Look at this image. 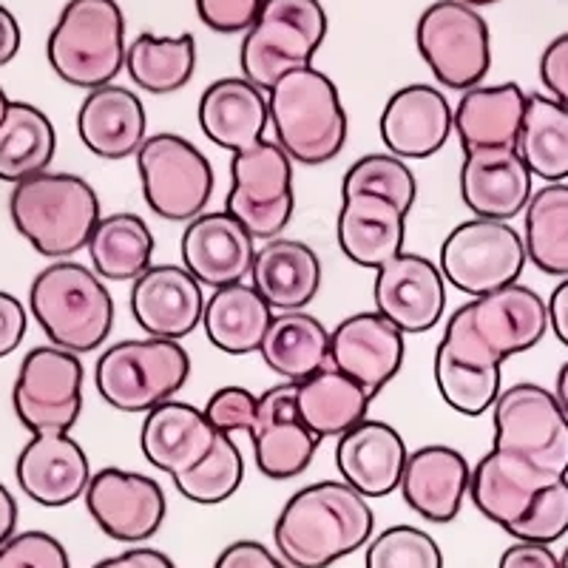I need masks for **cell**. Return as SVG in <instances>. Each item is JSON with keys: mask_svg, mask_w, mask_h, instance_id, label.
I'll use <instances>...</instances> for the list:
<instances>
[{"mask_svg": "<svg viewBox=\"0 0 568 568\" xmlns=\"http://www.w3.org/2000/svg\"><path fill=\"white\" fill-rule=\"evenodd\" d=\"M373 531L369 497L344 480H318L284 504L273 526V542L287 566L327 568L364 549Z\"/></svg>", "mask_w": 568, "mask_h": 568, "instance_id": "obj_1", "label": "cell"}, {"mask_svg": "<svg viewBox=\"0 0 568 568\" xmlns=\"http://www.w3.org/2000/svg\"><path fill=\"white\" fill-rule=\"evenodd\" d=\"M549 329V304L526 284H509L460 304L446 322L440 353L469 367L500 369L506 358L529 353Z\"/></svg>", "mask_w": 568, "mask_h": 568, "instance_id": "obj_2", "label": "cell"}, {"mask_svg": "<svg viewBox=\"0 0 568 568\" xmlns=\"http://www.w3.org/2000/svg\"><path fill=\"white\" fill-rule=\"evenodd\" d=\"M9 216L20 236L45 258H69L89 247L103 220L98 191L83 176L52 171L14 185Z\"/></svg>", "mask_w": 568, "mask_h": 568, "instance_id": "obj_3", "label": "cell"}, {"mask_svg": "<svg viewBox=\"0 0 568 568\" xmlns=\"http://www.w3.org/2000/svg\"><path fill=\"white\" fill-rule=\"evenodd\" d=\"M267 105L276 142L293 162L324 165L347 145V111L336 83L324 71L307 65L284 74L267 91Z\"/></svg>", "mask_w": 568, "mask_h": 568, "instance_id": "obj_4", "label": "cell"}, {"mask_svg": "<svg viewBox=\"0 0 568 568\" xmlns=\"http://www.w3.org/2000/svg\"><path fill=\"white\" fill-rule=\"evenodd\" d=\"M29 307L54 347L94 353L114 327V298L80 262H54L34 276Z\"/></svg>", "mask_w": 568, "mask_h": 568, "instance_id": "obj_5", "label": "cell"}, {"mask_svg": "<svg viewBox=\"0 0 568 568\" xmlns=\"http://www.w3.org/2000/svg\"><path fill=\"white\" fill-rule=\"evenodd\" d=\"M45 54L54 74L78 89H103L125 69V14L116 0H69Z\"/></svg>", "mask_w": 568, "mask_h": 568, "instance_id": "obj_6", "label": "cell"}, {"mask_svg": "<svg viewBox=\"0 0 568 568\" xmlns=\"http://www.w3.org/2000/svg\"><path fill=\"white\" fill-rule=\"evenodd\" d=\"M322 0H265L240 49L242 78L271 91L284 74L313 65L327 38Z\"/></svg>", "mask_w": 568, "mask_h": 568, "instance_id": "obj_7", "label": "cell"}, {"mask_svg": "<svg viewBox=\"0 0 568 568\" xmlns=\"http://www.w3.org/2000/svg\"><path fill=\"white\" fill-rule=\"evenodd\" d=\"M191 378V355L169 338H129L98 358L100 398L120 413H151L174 398Z\"/></svg>", "mask_w": 568, "mask_h": 568, "instance_id": "obj_8", "label": "cell"}, {"mask_svg": "<svg viewBox=\"0 0 568 568\" xmlns=\"http://www.w3.org/2000/svg\"><path fill=\"white\" fill-rule=\"evenodd\" d=\"M415 45L440 85L469 91L491 65L489 23L464 0H435L415 27Z\"/></svg>", "mask_w": 568, "mask_h": 568, "instance_id": "obj_9", "label": "cell"}, {"mask_svg": "<svg viewBox=\"0 0 568 568\" xmlns=\"http://www.w3.org/2000/svg\"><path fill=\"white\" fill-rule=\"evenodd\" d=\"M142 196L160 220L191 222L213 196V169L194 142L180 134H154L136 151Z\"/></svg>", "mask_w": 568, "mask_h": 568, "instance_id": "obj_10", "label": "cell"}, {"mask_svg": "<svg viewBox=\"0 0 568 568\" xmlns=\"http://www.w3.org/2000/svg\"><path fill=\"white\" fill-rule=\"evenodd\" d=\"M231 194L225 211L247 227L253 240H278L296 211L293 160L276 140H262L253 149L233 154Z\"/></svg>", "mask_w": 568, "mask_h": 568, "instance_id": "obj_11", "label": "cell"}, {"mask_svg": "<svg viewBox=\"0 0 568 568\" xmlns=\"http://www.w3.org/2000/svg\"><path fill=\"white\" fill-rule=\"evenodd\" d=\"M526 262L524 236L509 222L475 216L446 236L438 267L446 284L475 298L517 284Z\"/></svg>", "mask_w": 568, "mask_h": 568, "instance_id": "obj_12", "label": "cell"}, {"mask_svg": "<svg viewBox=\"0 0 568 568\" xmlns=\"http://www.w3.org/2000/svg\"><path fill=\"white\" fill-rule=\"evenodd\" d=\"M495 449L568 478V415L540 384H515L491 407Z\"/></svg>", "mask_w": 568, "mask_h": 568, "instance_id": "obj_13", "label": "cell"}, {"mask_svg": "<svg viewBox=\"0 0 568 568\" xmlns=\"http://www.w3.org/2000/svg\"><path fill=\"white\" fill-rule=\"evenodd\" d=\"M14 415L29 433H69L83 413V364L78 353L45 344L29 349L12 389Z\"/></svg>", "mask_w": 568, "mask_h": 568, "instance_id": "obj_14", "label": "cell"}, {"mask_svg": "<svg viewBox=\"0 0 568 568\" xmlns=\"http://www.w3.org/2000/svg\"><path fill=\"white\" fill-rule=\"evenodd\" d=\"M85 509L103 535L120 542H145L162 529L169 515L165 491L149 475L105 466L91 475Z\"/></svg>", "mask_w": 568, "mask_h": 568, "instance_id": "obj_15", "label": "cell"}, {"mask_svg": "<svg viewBox=\"0 0 568 568\" xmlns=\"http://www.w3.org/2000/svg\"><path fill=\"white\" fill-rule=\"evenodd\" d=\"M298 384L287 382L258 395L256 420L251 426L253 458L271 480H293L313 464L318 435L304 424L296 407Z\"/></svg>", "mask_w": 568, "mask_h": 568, "instance_id": "obj_16", "label": "cell"}, {"mask_svg": "<svg viewBox=\"0 0 568 568\" xmlns=\"http://www.w3.org/2000/svg\"><path fill=\"white\" fill-rule=\"evenodd\" d=\"M375 313L400 333H426L440 322L446 307V278L433 258L404 253L375 271Z\"/></svg>", "mask_w": 568, "mask_h": 568, "instance_id": "obj_17", "label": "cell"}, {"mask_svg": "<svg viewBox=\"0 0 568 568\" xmlns=\"http://www.w3.org/2000/svg\"><path fill=\"white\" fill-rule=\"evenodd\" d=\"M329 367L342 369L378 398L404 367V333L382 313H355L329 329Z\"/></svg>", "mask_w": 568, "mask_h": 568, "instance_id": "obj_18", "label": "cell"}, {"mask_svg": "<svg viewBox=\"0 0 568 568\" xmlns=\"http://www.w3.org/2000/svg\"><path fill=\"white\" fill-rule=\"evenodd\" d=\"M560 480L566 478L491 446V453L471 466L469 497L486 520L509 531L517 520H524L537 497Z\"/></svg>", "mask_w": 568, "mask_h": 568, "instance_id": "obj_19", "label": "cell"}, {"mask_svg": "<svg viewBox=\"0 0 568 568\" xmlns=\"http://www.w3.org/2000/svg\"><path fill=\"white\" fill-rule=\"evenodd\" d=\"M205 302L202 284L182 265H151L131 287V313L151 338L191 336L202 324Z\"/></svg>", "mask_w": 568, "mask_h": 568, "instance_id": "obj_20", "label": "cell"}, {"mask_svg": "<svg viewBox=\"0 0 568 568\" xmlns=\"http://www.w3.org/2000/svg\"><path fill=\"white\" fill-rule=\"evenodd\" d=\"M182 267L213 291L245 282L256 258V240L233 213H202L182 233Z\"/></svg>", "mask_w": 568, "mask_h": 568, "instance_id": "obj_21", "label": "cell"}, {"mask_svg": "<svg viewBox=\"0 0 568 568\" xmlns=\"http://www.w3.org/2000/svg\"><path fill=\"white\" fill-rule=\"evenodd\" d=\"M535 174L517 149L464 151L460 200L480 220L509 222L526 211Z\"/></svg>", "mask_w": 568, "mask_h": 568, "instance_id": "obj_22", "label": "cell"}, {"mask_svg": "<svg viewBox=\"0 0 568 568\" xmlns=\"http://www.w3.org/2000/svg\"><path fill=\"white\" fill-rule=\"evenodd\" d=\"M14 478L34 504L60 509L85 495L91 464L83 446L69 433H38L20 449Z\"/></svg>", "mask_w": 568, "mask_h": 568, "instance_id": "obj_23", "label": "cell"}, {"mask_svg": "<svg viewBox=\"0 0 568 568\" xmlns=\"http://www.w3.org/2000/svg\"><path fill=\"white\" fill-rule=\"evenodd\" d=\"M455 109L435 85H404L382 111V140L400 160H426L438 154L453 134Z\"/></svg>", "mask_w": 568, "mask_h": 568, "instance_id": "obj_24", "label": "cell"}, {"mask_svg": "<svg viewBox=\"0 0 568 568\" xmlns=\"http://www.w3.org/2000/svg\"><path fill=\"white\" fill-rule=\"evenodd\" d=\"M471 466L458 449L444 444L420 446L409 453L400 495L409 509L429 524H453L469 495Z\"/></svg>", "mask_w": 568, "mask_h": 568, "instance_id": "obj_25", "label": "cell"}, {"mask_svg": "<svg viewBox=\"0 0 568 568\" xmlns=\"http://www.w3.org/2000/svg\"><path fill=\"white\" fill-rule=\"evenodd\" d=\"M407 458L409 449L400 433L384 420L364 418L336 444V466L342 480L364 497H387L400 489Z\"/></svg>", "mask_w": 568, "mask_h": 568, "instance_id": "obj_26", "label": "cell"}, {"mask_svg": "<svg viewBox=\"0 0 568 568\" xmlns=\"http://www.w3.org/2000/svg\"><path fill=\"white\" fill-rule=\"evenodd\" d=\"M271 125L267 91L245 78L213 80L200 100V129L213 145L240 154L265 140Z\"/></svg>", "mask_w": 568, "mask_h": 568, "instance_id": "obj_27", "label": "cell"}, {"mask_svg": "<svg viewBox=\"0 0 568 568\" xmlns=\"http://www.w3.org/2000/svg\"><path fill=\"white\" fill-rule=\"evenodd\" d=\"M216 429L205 413L182 400H165L145 413L140 429V449L154 469L171 478L194 469L216 444Z\"/></svg>", "mask_w": 568, "mask_h": 568, "instance_id": "obj_28", "label": "cell"}, {"mask_svg": "<svg viewBox=\"0 0 568 568\" xmlns=\"http://www.w3.org/2000/svg\"><path fill=\"white\" fill-rule=\"evenodd\" d=\"M78 131L85 149L103 160L136 156L149 140V114L131 89L103 85L89 91L78 114Z\"/></svg>", "mask_w": 568, "mask_h": 568, "instance_id": "obj_29", "label": "cell"}, {"mask_svg": "<svg viewBox=\"0 0 568 568\" xmlns=\"http://www.w3.org/2000/svg\"><path fill=\"white\" fill-rule=\"evenodd\" d=\"M338 247L358 267H384L404 251L407 213L384 196L349 194L338 211Z\"/></svg>", "mask_w": 568, "mask_h": 568, "instance_id": "obj_30", "label": "cell"}, {"mask_svg": "<svg viewBox=\"0 0 568 568\" xmlns=\"http://www.w3.org/2000/svg\"><path fill=\"white\" fill-rule=\"evenodd\" d=\"M322 258L298 240H271L253 258V287L273 313L304 311L322 291Z\"/></svg>", "mask_w": 568, "mask_h": 568, "instance_id": "obj_31", "label": "cell"}, {"mask_svg": "<svg viewBox=\"0 0 568 568\" xmlns=\"http://www.w3.org/2000/svg\"><path fill=\"white\" fill-rule=\"evenodd\" d=\"M526 116V91L517 83L475 85L455 105V131L464 151L517 149Z\"/></svg>", "mask_w": 568, "mask_h": 568, "instance_id": "obj_32", "label": "cell"}, {"mask_svg": "<svg viewBox=\"0 0 568 568\" xmlns=\"http://www.w3.org/2000/svg\"><path fill=\"white\" fill-rule=\"evenodd\" d=\"M273 322V307L253 284H227L205 302L202 327L207 342L227 355L258 353Z\"/></svg>", "mask_w": 568, "mask_h": 568, "instance_id": "obj_33", "label": "cell"}, {"mask_svg": "<svg viewBox=\"0 0 568 568\" xmlns=\"http://www.w3.org/2000/svg\"><path fill=\"white\" fill-rule=\"evenodd\" d=\"M373 400L362 384L336 367H324L296 389L298 415L318 435V440L342 438L353 426L362 424Z\"/></svg>", "mask_w": 568, "mask_h": 568, "instance_id": "obj_34", "label": "cell"}, {"mask_svg": "<svg viewBox=\"0 0 568 568\" xmlns=\"http://www.w3.org/2000/svg\"><path fill=\"white\" fill-rule=\"evenodd\" d=\"M258 355L273 373L302 384L329 367V329L304 311L276 313Z\"/></svg>", "mask_w": 568, "mask_h": 568, "instance_id": "obj_35", "label": "cell"}, {"mask_svg": "<svg viewBox=\"0 0 568 568\" xmlns=\"http://www.w3.org/2000/svg\"><path fill=\"white\" fill-rule=\"evenodd\" d=\"M58 151L52 120L32 103L12 100L0 120V180L27 182L45 174Z\"/></svg>", "mask_w": 568, "mask_h": 568, "instance_id": "obj_36", "label": "cell"}, {"mask_svg": "<svg viewBox=\"0 0 568 568\" xmlns=\"http://www.w3.org/2000/svg\"><path fill=\"white\" fill-rule=\"evenodd\" d=\"M89 253L100 278L134 282L151 267L154 233L149 222L136 213H111V216H103L91 233Z\"/></svg>", "mask_w": 568, "mask_h": 568, "instance_id": "obj_37", "label": "cell"}, {"mask_svg": "<svg viewBox=\"0 0 568 568\" xmlns=\"http://www.w3.org/2000/svg\"><path fill=\"white\" fill-rule=\"evenodd\" d=\"M517 151L535 176L568 180V109L549 94H526V116Z\"/></svg>", "mask_w": 568, "mask_h": 568, "instance_id": "obj_38", "label": "cell"}, {"mask_svg": "<svg viewBox=\"0 0 568 568\" xmlns=\"http://www.w3.org/2000/svg\"><path fill=\"white\" fill-rule=\"evenodd\" d=\"M131 80L149 94H174L185 89L196 71V40L194 34L160 38L154 32H142L129 45L125 58Z\"/></svg>", "mask_w": 568, "mask_h": 568, "instance_id": "obj_39", "label": "cell"}, {"mask_svg": "<svg viewBox=\"0 0 568 568\" xmlns=\"http://www.w3.org/2000/svg\"><path fill=\"white\" fill-rule=\"evenodd\" d=\"M526 256L537 271L568 278V185L549 182L526 205Z\"/></svg>", "mask_w": 568, "mask_h": 568, "instance_id": "obj_40", "label": "cell"}, {"mask_svg": "<svg viewBox=\"0 0 568 568\" xmlns=\"http://www.w3.org/2000/svg\"><path fill=\"white\" fill-rule=\"evenodd\" d=\"M245 480V460L240 444H233V435H216V444L202 464L176 475L174 486L182 497L200 506L225 504L227 497L240 491Z\"/></svg>", "mask_w": 568, "mask_h": 568, "instance_id": "obj_41", "label": "cell"}, {"mask_svg": "<svg viewBox=\"0 0 568 568\" xmlns=\"http://www.w3.org/2000/svg\"><path fill=\"white\" fill-rule=\"evenodd\" d=\"M342 194H375L398 205L400 211H413L418 200V180L409 165L395 154H367L349 165L344 174Z\"/></svg>", "mask_w": 568, "mask_h": 568, "instance_id": "obj_42", "label": "cell"}, {"mask_svg": "<svg viewBox=\"0 0 568 568\" xmlns=\"http://www.w3.org/2000/svg\"><path fill=\"white\" fill-rule=\"evenodd\" d=\"M435 384L440 398L460 415H484L495 407L500 389V369H480L460 364L446 353L435 349Z\"/></svg>", "mask_w": 568, "mask_h": 568, "instance_id": "obj_43", "label": "cell"}, {"mask_svg": "<svg viewBox=\"0 0 568 568\" xmlns=\"http://www.w3.org/2000/svg\"><path fill=\"white\" fill-rule=\"evenodd\" d=\"M364 568H444V551L424 529L389 526L367 542Z\"/></svg>", "mask_w": 568, "mask_h": 568, "instance_id": "obj_44", "label": "cell"}, {"mask_svg": "<svg viewBox=\"0 0 568 568\" xmlns=\"http://www.w3.org/2000/svg\"><path fill=\"white\" fill-rule=\"evenodd\" d=\"M506 535L524 542H542V546H551L562 535H568V478L542 491L524 520H517Z\"/></svg>", "mask_w": 568, "mask_h": 568, "instance_id": "obj_45", "label": "cell"}, {"mask_svg": "<svg viewBox=\"0 0 568 568\" xmlns=\"http://www.w3.org/2000/svg\"><path fill=\"white\" fill-rule=\"evenodd\" d=\"M0 568H71V560L49 531H20L0 546Z\"/></svg>", "mask_w": 568, "mask_h": 568, "instance_id": "obj_46", "label": "cell"}, {"mask_svg": "<svg viewBox=\"0 0 568 568\" xmlns=\"http://www.w3.org/2000/svg\"><path fill=\"white\" fill-rule=\"evenodd\" d=\"M258 398L245 387H222L207 398L205 418L222 435L233 433H251L253 420H256Z\"/></svg>", "mask_w": 568, "mask_h": 568, "instance_id": "obj_47", "label": "cell"}, {"mask_svg": "<svg viewBox=\"0 0 568 568\" xmlns=\"http://www.w3.org/2000/svg\"><path fill=\"white\" fill-rule=\"evenodd\" d=\"M265 0H196V14L211 32L245 34L256 23Z\"/></svg>", "mask_w": 568, "mask_h": 568, "instance_id": "obj_48", "label": "cell"}, {"mask_svg": "<svg viewBox=\"0 0 568 568\" xmlns=\"http://www.w3.org/2000/svg\"><path fill=\"white\" fill-rule=\"evenodd\" d=\"M540 80L549 91V98L568 109V32L557 34L540 58Z\"/></svg>", "mask_w": 568, "mask_h": 568, "instance_id": "obj_49", "label": "cell"}, {"mask_svg": "<svg viewBox=\"0 0 568 568\" xmlns=\"http://www.w3.org/2000/svg\"><path fill=\"white\" fill-rule=\"evenodd\" d=\"M213 568H293L256 540H236L220 551Z\"/></svg>", "mask_w": 568, "mask_h": 568, "instance_id": "obj_50", "label": "cell"}, {"mask_svg": "<svg viewBox=\"0 0 568 568\" xmlns=\"http://www.w3.org/2000/svg\"><path fill=\"white\" fill-rule=\"evenodd\" d=\"M27 307L20 304V298L0 291V358H7L20 347L27 336Z\"/></svg>", "mask_w": 568, "mask_h": 568, "instance_id": "obj_51", "label": "cell"}, {"mask_svg": "<svg viewBox=\"0 0 568 568\" xmlns=\"http://www.w3.org/2000/svg\"><path fill=\"white\" fill-rule=\"evenodd\" d=\"M497 568H562L560 557L549 549V546H542V542H524L517 540L515 546L500 555V562Z\"/></svg>", "mask_w": 568, "mask_h": 568, "instance_id": "obj_52", "label": "cell"}, {"mask_svg": "<svg viewBox=\"0 0 568 568\" xmlns=\"http://www.w3.org/2000/svg\"><path fill=\"white\" fill-rule=\"evenodd\" d=\"M91 568H176L174 560H171L165 551H156V549H129L123 555H114V557H105L100 560L98 566Z\"/></svg>", "mask_w": 568, "mask_h": 568, "instance_id": "obj_53", "label": "cell"}, {"mask_svg": "<svg viewBox=\"0 0 568 568\" xmlns=\"http://www.w3.org/2000/svg\"><path fill=\"white\" fill-rule=\"evenodd\" d=\"M549 327L562 347H568V278L555 287L549 302Z\"/></svg>", "mask_w": 568, "mask_h": 568, "instance_id": "obj_54", "label": "cell"}, {"mask_svg": "<svg viewBox=\"0 0 568 568\" xmlns=\"http://www.w3.org/2000/svg\"><path fill=\"white\" fill-rule=\"evenodd\" d=\"M20 52V27L7 7H0V65L12 63Z\"/></svg>", "mask_w": 568, "mask_h": 568, "instance_id": "obj_55", "label": "cell"}, {"mask_svg": "<svg viewBox=\"0 0 568 568\" xmlns=\"http://www.w3.org/2000/svg\"><path fill=\"white\" fill-rule=\"evenodd\" d=\"M18 500L12 497V491L0 484V546L9 540V537L18 535Z\"/></svg>", "mask_w": 568, "mask_h": 568, "instance_id": "obj_56", "label": "cell"}, {"mask_svg": "<svg viewBox=\"0 0 568 568\" xmlns=\"http://www.w3.org/2000/svg\"><path fill=\"white\" fill-rule=\"evenodd\" d=\"M555 395H557V400H560V407L566 409V415H568V362L562 364V367H560V373H557V382H555Z\"/></svg>", "mask_w": 568, "mask_h": 568, "instance_id": "obj_57", "label": "cell"}, {"mask_svg": "<svg viewBox=\"0 0 568 568\" xmlns=\"http://www.w3.org/2000/svg\"><path fill=\"white\" fill-rule=\"evenodd\" d=\"M9 103H12V100H9V98H7V91L0 89V120H3V114H7Z\"/></svg>", "mask_w": 568, "mask_h": 568, "instance_id": "obj_58", "label": "cell"}, {"mask_svg": "<svg viewBox=\"0 0 568 568\" xmlns=\"http://www.w3.org/2000/svg\"><path fill=\"white\" fill-rule=\"evenodd\" d=\"M464 3H469V7L480 9V7H495L497 0H464Z\"/></svg>", "mask_w": 568, "mask_h": 568, "instance_id": "obj_59", "label": "cell"}, {"mask_svg": "<svg viewBox=\"0 0 568 568\" xmlns=\"http://www.w3.org/2000/svg\"><path fill=\"white\" fill-rule=\"evenodd\" d=\"M560 562H562V568H568V549L562 551V557H560Z\"/></svg>", "mask_w": 568, "mask_h": 568, "instance_id": "obj_60", "label": "cell"}]
</instances>
